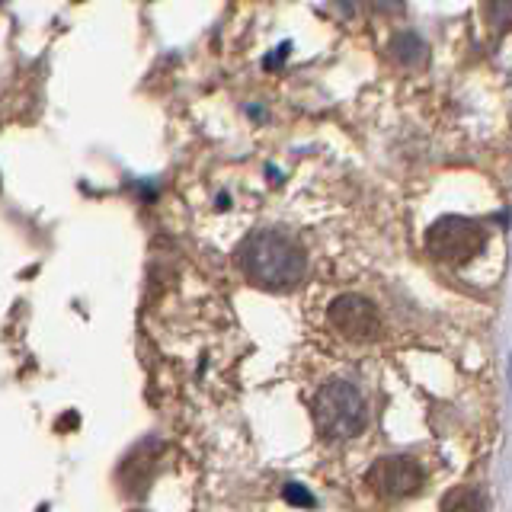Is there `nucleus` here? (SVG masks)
Wrapping results in <instances>:
<instances>
[{
	"mask_svg": "<svg viewBox=\"0 0 512 512\" xmlns=\"http://www.w3.org/2000/svg\"><path fill=\"white\" fill-rule=\"evenodd\" d=\"M237 266L256 288L288 292L308 272V256L288 234L276 228H260L244 237V244L237 250Z\"/></svg>",
	"mask_w": 512,
	"mask_h": 512,
	"instance_id": "obj_1",
	"label": "nucleus"
},
{
	"mask_svg": "<svg viewBox=\"0 0 512 512\" xmlns=\"http://www.w3.org/2000/svg\"><path fill=\"white\" fill-rule=\"evenodd\" d=\"M368 423L365 397L356 384L349 381H327L314 397V426L320 439L327 442H346L356 439Z\"/></svg>",
	"mask_w": 512,
	"mask_h": 512,
	"instance_id": "obj_2",
	"label": "nucleus"
},
{
	"mask_svg": "<svg viewBox=\"0 0 512 512\" xmlns=\"http://www.w3.org/2000/svg\"><path fill=\"white\" fill-rule=\"evenodd\" d=\"M484 244H487V231L480 228L477 221L458 218V215L439 218L426 231V250L436 256L439 263H448V266L471 263L474 256L484 250Z\"/></svg>",
	"mask_w": 512,
	"mask_h": 512,
	"instance_id": "obj_3",
	"label": "nucleus"
},
{
	"mask_svg": "<svg viewBox=\"0 0 512 512\" xmlns=\"http://www.w3.org/2000/svg\"><path fill=\"white\" fill-rule=\"evenodd\" d=\"M365 484L372 487L381 500H407V496L420 493L426 484V474L420 468V461H413L407 455H388L378 458L365 474Z\"/></svg>",
	"mask_w": 512,
	"mask_h": 512,
	"instance_id": "obj_4",
	"label": "nucleus"
},
{
	"mask_svg": "<svg viewBox=\"0 0 512 512\" xmlns=\"http://www.w3.org/2000/svg\"><path fill=\"white\" fill-rule=\"evenodd\" d=\"M330 324L336 333H343L352 343H372L381 333V314L368 298L362 295H340L330 304Z\"/></svg>",
	"mask_w": 512,
	"mask_h": 512,
	"instance_id": "obj_5",
	"label": "nucleus"
},
{
	"mask_svg": "<svg viewBox=\"0 0 512 512\" xmlns=\"http://www.w3.org/2000/svg\"><path fill=\"white\" fill-rule=\"evenodd\" d=\"M391 55L400 68H420L426 61V45L416 32H400V36L391 39Z\"/></svg>",
	"mask_w": 512,
	"mask_h": 512,
	"instance_id": "obj_6",
	"label": "nucleus"
},
{
	"mask_svg": "<svg viewBox=\"0 0 512 512\" xmlns=\"http://www.w3.org/2000/svg\"><path fill=\"white\" fill-rule=\"evenodd\" d=\"M442 512H484V500L471 487H455L442 500Z\"/></svg>",
	"mask_w": 512,
	"mask_h": 512,
	"instance_id": "obj_7",
	"label": "nucleus"
},
{
	"mask_svg": "<svg viewBox=\"0 0 512 512\" xmlns=\"http://www.w3.org/2000/svg\"><path fill=\"white\" fill-rule=\"evenodd\" d=\"M484 13L496 32L512 29V0H484Z\"/></svg>",
	"mask_w": 512,
	"mask_h": 512,
	"instance_id": "obj_8",
	"label": "nucleus"
},
{
	"mask_svg": "<svg viewBox=\"0 0 512 512\" xmlns=\"http://www.w3.org/2000/svg\"><path fill=\"white\" fill-rule=\"evenodd\" d=\"M282 496H285V503H292V506H304V509L314 506V496L308 493V487H301V484H288L282 490Z\"/></svg>",
	"mask_w": 512,
	"mask_h": 512,
	"instance_id": "obj_9",
	"label": "nucleus"
},
{
	"mask_svg": "<svg viewBox=\"0 0 512 512\" xmlns=\"http://www.w3.org/2000/svg\"><path fill=\"white\" fill-rule=\"evenodd\" d=\"M375 7L381 13H400V10H404V0H375Z\"/></svg>",
	"mask_w": 512,
	"mask_h": 512,
	"instance_id": "obj_10",
	"label": "nucleus"
}]
</instances>
